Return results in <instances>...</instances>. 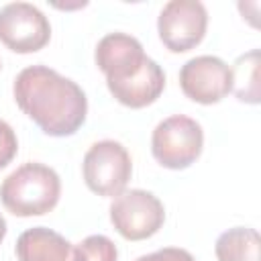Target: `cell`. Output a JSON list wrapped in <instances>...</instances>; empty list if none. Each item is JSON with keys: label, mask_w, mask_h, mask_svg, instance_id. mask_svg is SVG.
Wrapping results in <instances>:
<instances>
[{"label": "cell", "mask_w": 261, "mask_h": 261, "mask_svg": "<svg viewBox=\"0 0 261 261\" xmlns=\"http://www.w3.org/2000/svg\"><path fill=\"white\" fill-rule=\"evenodd\" d=\"M12 94L18 108L49 137H69L86 122L84 90L47 65L24 67L14 80Z\"/></svg>", "instance_id": "6da1fadb"}, {"label": "cell", "mask_w": 261, "mask_h": 261, "mask_svg": "<svg viewBox=\"0 0 261 261\" xmlns=\"http://www.w3.org/2000/svg\"><path fill=\"white\" fill-rule=\"evenodd\" d=\"M61 196V179L57 171L43 163H24L4 177L0 200L8 212L20 218L43 216L51 212Z\"/></svg>", "instance_id": "7a4b0ae2"}, {"label": "cell", "mask_w": 261, "mask_h": 261, "mask_svg": "<svg viewBox=\"0 0 261 261\" xmlns=\"http://www.w3.org/2000/svg\"><path fill=\"white\" fill-rule=\"evenodd\" d=\"M202 124L186 114H173L161 120L151 135V153L167 169H186L202 153Z\"/></svg>", "instance_id": "3957f363"}, {"label": "cell", "mask_w": 261, "mask_h": 261, "mask_svg": "<svg viewBox=\"0 0 261 261\" xmlns=\"http://www.w3.org/2000/svg\"><path fill=\"white\" fill-rule=\"evenodd\" d=\"M82 173L86 186L104 198H114L124 192L130 175H133V161L128 151L112 139H104L94 143L82 163Z\"/></svg>", "instance_id": "277c9868"}, {"label": "cell", "mask_w": 261, "mask_h": 261, "mask_svg": "<svg viewBox=\"0 0 261 261\" xmlns=\"http://www.w3.org/2000/svg\"><path fill=\"white\" fill-rule=\"evenodd\" d=\"M110 222L126 241L153 237L165 222L161 200L147 190H124L110 204Z\"/></svg>", "instance_id": "5b68a950"}, {"label": "cell", "mask_w": 261, "mask_h": 261, "mask_svg": "<svg viewBox=\"0 0 261 261\" xmlns=\"http://www.w3.org/2000/svg\"><path fill=\"white\" fill-rule=\"evenodd\" d=\"M208 27V12L200 0H171L157 18L161 43L171 53H186L202 43Z\"/></svg>", "instance_id": "8992f818"}, {"label": "cell", "mask_w": 261, "mask_h": 261, "mask_svg": "<svg viewBox=\"0 0 261 261\" xmlns=\"http://www.w3.org/2000/svg\"><path fill=\"white\" fill-rule=\"evenodd\" d=\"M51 39L49 18L29 2L0 8V41L14 53H35Z\"/></svg>", "instance_id": "52a82bcc"}, {"label": "cell", "mask_w": 261, "mask_h": 261, "mask_svg": "<svg viewBox=\"0 0 261 261\" xmlns=\"http://www.w3.org/2000/svg\"><path fill=\"white\" fill-rule=\"evenodd\" d=\"M181 92L198 104H216L230 92V67L214 55H198L179 69Z\"/></svg>", "instance_id": "ba28073f"}, {"label": "cell", "mask_w": 261, "mask_h": 261, "mask_svg": "<svg viewBox=\"0 0 261 261\" xmlns=\"http://www.w3.org/2000/svg\"><path fill=\"white\" fill-rule=\"evenodd\" d=\"M94 59L98 69L106 75V84H114L137 73L149 57L139 39L126 33H108L98 41Z\"/></svg>", "instance_id": "9c48e42d"}, {"label": "cell", "mask_w": 261, "mask_h": 261, "mask_svg": "<svg viewBox=\"0 0 261 261\" xmlns=\"http://www.w3.org/2000/svg\"><path fill=\"white\" fill-rule=\"evenodd\" d=\"M106 86L120 104L128 108H145L161 96L165 88V73L157 65V61L149 57L137 73L128 75L126 80L106 84Z\"/></svg>", "instance_id": "30bf717a"}, {"label": "cell", "mask_w": 261, "mask_h": 261, "mask_svg": "<svg viewBox=\"0 0 261 261\" xmlns=\"http://www.w3.org/2000/svg\"><path fill=\"white\" fill-rule=\"evenodd\" d=\"M18 261H75L73 245L47 226H33L16 239Z\"/></svg>", "instance_id": "8fae6325"}, {"label": "cell", "mask_w": 261, "mask_h": 261, "mask_svg": "<svg viewBox=\"0 0 261 261\" xmlns=\"http://www.w3.org/2000/svg\"><path fill=\"white\" fill-rule=\"evenodd\" d=\"M261 239L251 226H232L224 230L214 245L218 261H261Z\"/></svg>", "instance_id": "7c38bea8"}, {"label": "cell", "mask_w": 261, "mask_h": 261, "mask_svg": "<svg viewBox=\"0 0 261 261\" xmlns=\"http://www.w3.org/2000/svg\"><path fill=\"white\" fill-rule=\"evenodd\" d=\"M230 92H234L241 102L259 104V49H251L237 57L230 67Z\"/></svg>", "instance_id": "4fadbf2b"}, {"label": "cell", "mask_w": 261, "mask_h": 261, "mask_svg": "<svg viewBox=\"0 0 261 261\" xmlns=\"http://www.w3.org/2000/svg\"><path fill=\"white\" fill-rule=\"evenodd\" d=\"M75 261H116V245L104 234H90L82 243L73 245Z\"/></svg>", "instance_id": "5bb4252c"}, {"label": "cell", "mask_w": 261, "mask_h": 261, "mask_svg": "<svg viewBox=\"0 0 261 261\" xmlns=\"http://www.w3.org/2000/svg\"><path fill=\"white\" fill-rule=\"evenodd\" d=\"M18 151V141L12 126L6 120H0V169L6 167Z\"/></svg>", "instance_id": "9a60e30c"}, {"label": "cell", "mask_w": 261, "mask_h": 261, "mask_svg": "<svg viewBox=\"0 0 261 261\" xmlns=\"http://www.w3.org/2000/svg\"><path fill=\"white\" fill-rule=\"evenodd\" d=\"M135 261H196V259H194L192 253L186 251V249H179V247H165V249H159V251L141 255V257H137Z\"/></svg>", "instance_id": "2e32d148"}, {"label": "cell", "mask_w": 261, "mask_h": 261, "mask_svg": "<svg viewBox=\"0 0 261 261\" xmlns=\"http://www.w3.org/2000/svg\"><path fill=\"white\" fill-rule=\"evenodd\" d=\"M6 230H8V226H6V218L0 214V243H2L4 237H6Z\"/></svg>", "instance_id": "e0dca14e"}]
</instances>
